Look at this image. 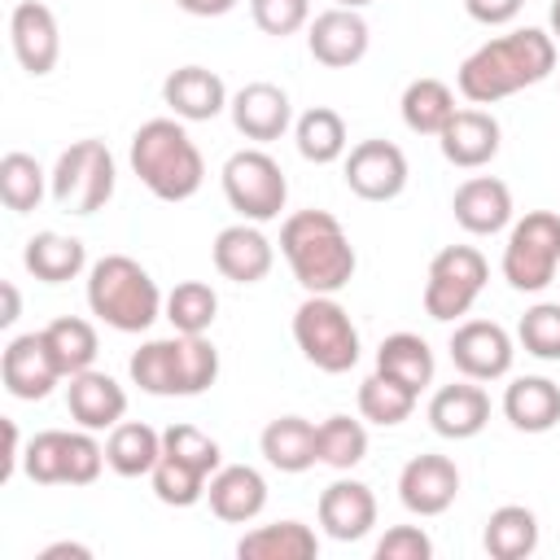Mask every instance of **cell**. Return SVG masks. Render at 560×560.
Here are the masks:
<instances>
[{
  "mask_svg": "<svg viewBox=\"0 0 560 560\" xmlns=\"http://www.w3.org/2000/svg\"><path fill=\"white\" fill-rule=\"evenodd\" d=\"M315 512H319V525H324L328 538L359 542L376 525V494H372V486H363L354 477H337L332 486H324Z\"/></svg>",
  "mask_w": 560,
  "mask_h": 560,
  "instance_id": "cell-20",
  "label": "cell"
},
{
  "mask_svg": "<svg viewBox=\"0 0 560 560\" xmlns=\"http://www.w3.org/2000/svg\"><path fill=\"white\" fill-rule=\"evenodd\" d=\"M149 481H153L158 503H166V508H192V503L206 499V486H210L206 472H197V468H188V464H179V459H171V455H162V459L153 464Z\"/></svg>",
  "mask_w": 560,
  "mask_h": 560,
  "instance_id": "cell-41",
  "label": "cell"
},
{
  "mask_svg": "<svg viewBox=\"0 0 560 560\" xmlns=\"http://www.w3.org/2000/svg\"><path fill=\"white\" fill-rule=\"evenodd\" d=\"M332 4H341V9H368V4H376V0H332Z\"/></svg>",
  "mask_w": 560,
  "mask_h": 560,
  "instance_id": "cell-53",
  "label": "cell"
},
{
  "mask_svg": "<svg viewBox=\"0 0 560 560\" xmlns=\"http://www.w3.org/2000/svg\"><path fill=\"white\" fill-rule=\"evenodd\" d=\"M162 315L171 319L175 332H210V324H214V315H219V293H214L206 280H179V284L166 293Z\"/></svg>",
  "mask_w": 560,
  "mask_h": 560,
  "instance_id": "cell-39",
  "label": "cell"
},
{
  "mask_svg": "<svg viewBox=\"0 0 560 560\" xmlns=\"http://www.w3.org/2000/svg\"><path fill=\"white\" fill-rule=\"evenodd\" d=\"M376 372H385V376H394V381H402L407 389L420 394V389L433 385L438 363H433V350L420 332H389L376 346Z\"/></svg>",
  "mask_w": 560,
  "mask_h": 560,
  "instance_id": "cell-31",
  "label": "cell"
},
{
  "mask_svg": "<svg viewBox=\"0 0 560 560\" xmlns=\"http://www.w3.org/2000/svg\"><path fill=\"white\" fill-rule=\"evenodd\" d=\"M44 192H48V171H44L31 153L13 149V153L0 158V201H4L13 214L39 210Z\"/></svg>",
  "mask_w": 560,
  "mask_h": 560,
  "instance_id": "cell-35",
  "label": "cell"
},
{
  "mask_svg": "<svg viewBox=\"0 0 560 560\" xmlns=\"http://www.w3.org/2000/svg\"><path fill=\"white\" fill-rule=\"evenodd\" d=\"M22 262L35 280L44 284H66L74 276H83L88 267V249L79 236H66V232H35L22 249Z\"/></svg>",
  "mask_w": 560,
  "mask_h": 560,
  "instance_id": "cell-29",
  "label": "cell"
},
{
  "mask_svg": "<svg viewBox=\"0 0 560 560\" xmlns=\"http://www.w3.org/2000/svg\"><path fill=\"white\" fill-rule=\"evenodd\" d=\"M131 171L158 201H188L206 184V158L188 127L171 118H149L131 136Z\"/></svg>",
  "mask_w": 560,
  "mask_h": 560,
  "instance_id": "cell-3",
  "label": "cell"
},
{
  "mask_svg": "<svg viewBox=\"0 0 560 560\" xmlns=\"http://www.w3.org/2000/svg\"><path fill=\"white\" fill-rule=\"evenodd\" d=\"M236 556L241 560H315L319 538L302 521H271V525H258V529L241 534Z\"/></svg>",
  "mask_w": 560,
  "mask_h": 560,
  "instance_id": "cell-28",
  "label": "cell"
},
{
  "mask_svg": "<svg viewBox=\"0 0 560 560\" xmlns=\"http://www.w3.org/2000/svg\"><path fill=\"white\" fill-rule=\"evenodd\" d=\"M490 424V394L481 389V381H451L442 389H433L429 398V429L438 438L451 442H468Z\"/></svg>",
  "mask_w": 560,
  "mask_h": 560,
  "instance_id": "cell-19",
  "label": "cell"
},
{
  "mask_svg": "<svg viewBox=\"0 0 560 560\" xmlns=\"http://www.w3.org/2000/svg\"><path fill=\"white\" fill-rule=\"evenodd\" d=\"M376 560H433V538L420 525H394L376 542Z\"/></svg>",
  "mask_w": 560,
  "mask_h": 560,
  "instance_id": "cell-46",
  "label": "cell"
},
{
  "mask_svg": "<svg viewBox=\"0 0 560 560\" xmlns=\"http://www.w3.org/2000/svg\"><path fill=\"white\" fill-rule=\"evenodd\" d=\"M162 455H171V459H179V464H188V468H197L206 477H214L223 468L219 442L210 433H201L197 424H171V429H162Z\"/></svg>",
  "mask_w": 560,
  "mask_h": 560,
  "instance_id": "cell-42",
  "label": "cell"
},
{
  "mask_svg": "<svg viewBox=\"0 0 560 560\" xmlns=\"http://www.w3.org/2000/svg\"><path fill=\"white\" fill-rule=\"evenodd\" d=\"M114 184H118V166H114V153L105 149V140H74L70 149L57 153V162L48 171V197L66 214L105 210V201L114 197Z\"/></svg>",
  "mask_w": 560,
  "mask_h": 560,
  "instance_id": "cell-6",
  "label": "cell"
},
{
  "mask_svg": "<svg viewBox=\"0 0 560 560\" xmlns=\"http://www.w3.org/2000/svg\"><path fill=\"white\" fill-rule=\"evenodd\" d=\"M127 372H131V385H140L144 394H153V398H175V341H171V337L144 341V346L127 359Z\"/></svg>",
  "mask_w": 560,
  "mask_h": 560,
  "instance_id": "cell-40",
  "label": "cell"
},
{
  "mask_svg": "<svg viewBox=\"0 0 560 560\" xmlns=\"http://www.w3.org/2000/svg\"><path fill=\"white\" fill-rule=\"evenodd\" d=\"M398 109H402L407 131H416V136H438V131L451 122V114H455L459 105H455L451 83H442V79H429V74H424V79H411V83L402 88Z\"/></svg>",
  "mask_w": 560,
  "mask_h": 560,
  "instance_id": "cell-33",
  "label": "cell"
},
{
  "mask_svg": "<svg viewBox=\"0 0 560 560\" xmlns=\"http://www.w3.org/2000/svg\"><path fill=\"white\" fill-rule=\"evenodd\" d=\"M416 389H407L402 381L385 376V372H372L363 385H359V416L368 424H381V429H394L402 420H411L416 411Z\"/></svg>",
  "mask_w": 560,
  "mask_h": 560,
  "instance_id": "cell-37",
  "label": "cell"
},
{
  "mask_svg": "<svg viewBox=\"0 0 560 560\" xmlns=\"http://www.w3.org/2000/svg\"><path fill=\"white\" fill-rule=\"evenodd\" d=\"M228 88L214 70L206 66H179L162 79V105L179 118V122H210L228 109Z\"/></svg>",
  "mask_w": 560,
  "mask_h": 560,
  "instance_id": "cell-21",
  "label": "cell"
},
{
  "mask_svg": "<svg viewBox=\"0 0 560 560\" xmlns=\"http://www.w3.org/2000/svg\"><path fill=\"white\" fill-rule=\"evenodd\" d=\"M249 18L262 35L284 39L311 26V0H249Z\"/></svg>",
  "mask_w": 560,
  "mask_h": 560,
  "instance_id": "cell-45",
  "label": "cell"
},
{
  "mask_svg": "<svg viewBox=\"0 0 560 560\" xmlns=\"http://www.w3.org/2000/svg\"><path fill=\"white\" fill-rule=\"evenodd\" d=\"M481 547L490 560H525L538 551V516L525 503H503L486 516Z\"/></svg>",
  "mask_w": 560,
  "mask_h": 560,
  "instance_id": "cell-27",
  "label": "cell"
},
{
  "mask_svg": "<svg viewBox=\"0 0 560 560\" xmlns=\"http://www.w3.org/2000/svg\"><path fill=\"white\" fill-rule=\"evenodd\" d=\"M44 341H48V350H52V359H57V368H61L66 381H70L74 372H88V368L96 363V350H101L96 328H92L88 319H79V315L52 319V324L44 328Z\"/></svg>",
  "mask_w": 560,
  "mask_h": 560,
  "instance_id": "cell-36",
  "label": "cell"
},
{
  "mask_svg": "<svg viewBox=\"0 0 560 560\" xmlns=\"http://www.w3.org/2000/svg\"><path fill=\"white\" fill-rule=\"evenodd\" d=\"M451 363L459 376L468 381H499L512 372V359H516V341L503 324L494 319H464L455 324L451 332Z\"/></svg>",
  "mask_w": 560,
  "mask_h": 560,
  "instance_id": "cell-10",
  "label": "cell"
},
{
  "mask_svg": "<svg viewBox=\"0 0 560 560\" xmlns=\"http://www.w3.org/2000/svg\"><path fill=\"white\" fill-rule=\"evenodd\" d=\"M490 280V262L472 245H446L433 254L429 276H424V315L438 324H455L459 315L472 311Z\"/></svg>",
  "mask_w": 560,
  "mask_h": 560,
  "instance_id": "cell-8",
  "label": "cell"
},
{
  "mask_svg": "<svg viewBox=\"0 0 560 560\" xmlns=\"http://www.w3.org/2000/svg\"><path fill=\"white\" fill-rule=\"evenodd\" d=\"M525 0H464L468 18L481 22V26H508L516 13H521Z\"/></svg>",
  "mask_w": 560,
  "mask_h": 560,
  "instance_id": "cell-47",
  "label": "cell"
},
{
  "mask_svg": "<svg viewBox=\"0 0 560 560\" xmlns=\"http://www.w3.org/2000/svg\"><path fill=\"white\" fill-rule=\"evenodd\" d=\"M66 442H70V429H44L26 442L22 468L35 486H66Z\"/></svg>",
  "mask_w": 560,
  "mask_h": 560,
  "instance_id": "cell-44",
  "label": "cell"
},
{
  "mask_svg": "<svg viewBox=\"0 0 560 560\" xmlns=\"http://www.w3.org/2000/svg\"><path fill=\"white\" fill-rule=\"evenodd\" d=\"M175 398H197L219 381V350L206 332H175Z\"/></svg>",
  "mask_w": 560,
  "mask_h": 560,
  "instance_id": "cell-34",
  "label": "cell"
},
{
  "mask_svg": "<svg viewBox=\"0 0 560 560\" xmlns=\"http://www.w3.org/2000/svg\"><path fill=\"white\" fill-rule=\"evenodd\" d=\"M228 114H232V127L245 136V140H280L293 122V105H289V92L280 83H267V79H254L245 83L241 92H232L228 101Z\"/></svg>",
  "mask_w": 560,
  "mask_h": 560,
  "instance_id": "cell-16",
  "label": "cell"
},
{
  "mask_svg": "<svg viewBox=\"0 0 560 560\" xmlns=\"http://www.w3.org/2000/svg\"><path fill=\"white\" fill-rule=\"evenodd\" d=\"M368 44H372V31H368V22H363L359 9L332 4V9L315 13L311 26H306V48H311V57H315L319 66H328V70H350V66H359V61L368 57Z\"/></svg>",
  "mask_w": 560,
  "mask_h": 560,
  "instance_id": "cell-12",
  "label": "cell"
},
{
  "mask_svg": "<svg viewBox=\"0 0 560 560\" xmlns=\"http://www.w3.org/2000/svg\"><path fill=\"white\" fill-rule=\"evenodd\" d=\"M92 560V547H83V542H48L44 551H39V560Z\"/></svg>",
  "mask_w": 560,
  "mask_h": 560,
  "instance_id": "cell-50",
  "label": "cell"
},
{
  "mask_svg": "<svg viewBox=\"0 0 560 560\" xmlns=\"http://www.w3.org/2000/svg\"><path fill=\"white\" fill-rule=\"evenodd\" d=\"M293 341L306 363H315L328 376H341L359 363V328L350 311L337 302V293H306V302L293 311Z\"/></svg>",
  "mask_w": 560,
  "mask_h": 560,
  "instance_id": "cell-5",
  "label": "cell"
},
{
  "mask_svg": "<svg viewBox=\"0 0 560 560\" xmlns=\"http://www.w3.org/2000/svg\"><path fill=\"white\" fill-rule=\"evenodd\" d=\"M438 144H442V158L459 171H481L499 158V144H503V127L490 109H455L451 122L438 131Z\"/></svg>",
  "mask_w": 560,
  "mask_h": 560,
  "instance_id": "cell-17",
  "label": "cell"
},
{
  "mask_svg": "<svg viewBox=\"0 0 560 560\" xmlns=\"http://www.w3.org/2000/svg\"><path fill=\"white\" fill-rule=\"evenodd\" d=\"M105 459L118 477H149L162 459V433L144 420H118L105 438Z\"/></svg>",
  "mask_w": 560,
  "mask_h": 560,
  "instance_id": "cell-30",
  "label": "cell"
},
{
  "mask_svg": "<svg viewBox=\"0 0 560 560\" xmlns=\"http://www.w3.org/2000/svg\"><path fill=\"white\" fill-rule=\"evenodd\" d=\"M0 381L22 402H39V398L52 394L57 381H66L61 368H57V359H52V350H48V341H44V328L39 332H22V337H13L4 346V354H0Z\"/></svg>",
  "mask_w": 560,
  "mask_h": 560,
  "instance_id": "cell-13",
  "label": "cell"
},
{
  "mask_svg": "<svg viewBox=\"0 0 560 560\" xmlns=\"http://www.w3.org/2000/svg\"><path fill=\"white\" fill-rule=\"evenodd\" d=\"M293 144H298V153H302L306 162L328 166V162H337V158L350 153L346 118H341L337 109H328V105H311V109L298 114V122H293Z\"/></svg>",
  "mask_w": 560,
  "mask_h": 560,
  "instance_id": "cell-32",
  "label": "cell"
},
{
  "mask_svg": "<svg viewBox=\"0 0 560 560\" xmlns=\"http://www.w3.org/2000/svg\"><path fill=\"white\" fill-rule=\"evenodd\" d=\"M184 13H192V18H223V13H232L236 9V0H175Z\"/></svg>",
  "mask_w": 560,
  "mask_h": 560,
  "instance_id": "cell-49",
  "label": "cell"
},
{
  "mask_svg": "<svg viewBox=\"0 0 560 560\" xmlns=\"http://www.w3.org/2000/svg\"><path fill=\"white\" fill-rule=\"evenodd\" d=\"M162 289L131 254H105L88 267V311L114 332H149L162 319Z\"/></svg>",
  "mask_w": 560,
  "mask_h": 560,
  "instance_id": "cell-4",
  "label": "cell"
},
{
  "mask_svg": "<svg viewBox=\"0 0 560 560\" xmlns=\"http://www.w3.org/2000/svg\"><path fill=\"white\" fill-rule=\"evenodd\" d=\"M503 416L521 433H547L560 424V385L551 376H512L503 389Z\"/></svg>",
  "mask_w": 560,
  "mask_h": 560,
  "instance_id": "cell-25",
  "label": "cell"
},
{
  "mask_svg": "<svg viewBox=\"0 0 560 560\" xmlns=\"http://www.w3.org/2000/svg\"><path fill=\"white\" fill-rule=\"evenodd\" d=\"M210 512L228 525H249L267 508V477L249 464H223L206 486Z\"/></svg>",
  "mask_w": 560,
  "mask_h": 560,
  "instance_id": "cell-24",
  "label": "cell"
},
{
  "mask_svg": "<svg viewBox=\"0 0 560 560\" xmlns=\"http://www.w3.org/2000/svg\"><path fill=\"white\" fill-rule=\"evenodd\" d=\"M66 407H70V420L79 429H92V433H105L114 429L122 416H127V389L109 376V372H74L70 385H66Z\"/></svg>",
  "mask_w": 560,
  "mask_h": 560,
  "instance_id": "cell-22",
  "label": "cell"
},
{
  "mask_svg": "<svg viewBox=\"0 0 560 560\" xmlns=\"http://www.w3.org/2000/svg\"><path fill=\"white\" fill-rule=\"evenodd\" d=\"M459 494V468L451 455H411L398 472V499L411 516H442Z\"/></svg>",
  "mask_w": 560,
  "mask_h": 560,
  "instance_id": "cell-14",
  "label": "cell"
},
{
  "mask_svg": "<svg viewBox=\"0 0 560 560\" xmlns=\"http://www.w3.org/2000/svg\"><path fill=\"white\" fill-rule=\"evenodd\" d=\"M451 214L464 232L472 236H494L512 223V188L494 175H472L455 188L451 197Z\"/></svg>",
  "mask_w": 560,
  "mask_h": 560,
  "instance_id": "cell-23",
  "label": "cell"
},
{
  "mask_svg": "<svg viewBox=\"0 0 560 560\" xmlns=\"http://www.w3.org/2000/svg\"><path fill=\"white\" fill-rule=\"evenodd\" d=\"M516 341L525 346V354L560 363V302H534L516 324Z\"/></svg>",
  "mask_w": 560,
  "mask_h": 560,
  "instance_id": "cell-43",
  "label": "cell"
},
{
  "mask_svg": "<svg viewBox=\"0 0 560 560\" xmlns=\"http://www.w3.org/2000/svg\"><path fill=\"white\" fill-rule=\"evenodd\" d=\"M499 267L516 293H542L560 276V214L529 210L525 219H516Z\"/></svg>",
  "mask_w": 560,
  "mask_h": 560,
  "instance_id": "cell-7",
  "label": "cell"
},
{
  "mask_svg": "<svg viewBox=\"0 0 560 560\" xmlns=\"http://www.w3.org/2000/svg\"><path fill=\"white\" fill-rule=\"evenodd\" d=\"M223 197L245 223H271L280 219L289 201V179L280 162L267 149H241L223 162Z\"/></svg>",
  "mask_w": 560,
  "mask_h": 560,
  "instance_id": "cell-9",
  "label": "cell"
},
{
  "mask_svg": "<svg viewBox=\"0 0 560 560\" xmlns=\"http://www.w3.org/2000/svg\"><path fill=\"white\" fill-rule=\"evenodd\" d=\"M315 451H319V464L337 468V472H350L368 459V429L363 420H350V416H328L315 424Z\"/></svg>",
  "mask_w": 560,
  "mask_h": 560,
  "instance_id": "cell-38",
  "label": "cell"
},
{
  "mask_svg": "<svg viewBox=\"0 0 560 560\" xmlns=\"http://www.w3.org/2000/svg\"><path fill=\"white\" fill-rule=\"evenodd\" d=\"M556 70V39L542 26H516L508 35L486 39L459 61L455 88L472 105H494L521 88L542 83Z\"/></svg>",
  "mask_w": 560,
  "mask_h": 560,
  "instance_id": "cell-1",
  "label": "cell"
},
{
  "mask_svg": "<svg viewBox=\"0 0 560 560\" xmlns=\"http://www.w3.org/2000/svg\"><path fill=\"white\" fill-rule=\"evenodd\" d=\"M210 258H214V271L223 280H232V284H258V280H267V271L276 262V249H271V241L262 236L258 223H245L241 219V223H228L214 236Z\"/></svg>",
  "mask_w": 560,
  "mask_h": 560,
  "instance_id": "cell-18",
  "label": "cell"
},
{
  "mask_svg": "<svg viewBox=\"0 0 560 560\" xmlns=\"http://www.w3.org/2000/svg\"><path fill=\"white\" fill-rule=\"evenodd\" d=\"M280 254L306 293H341L359 267L346 228L328 210H293L280 223Z\"/></svg>",
  "mask_w": 560,
  "mask_h": 560,
  "instance_id": "cell-2",
  "label": "cell"
},
{
  "mask_svg": "<svg viewBox=\"0 0 560 560\" xmlns=\"http://www.w3.org/2000/svg\"><path fill=\"white\" fill-rule=\"evenodd\" d=\"M22 438H18V424L13 420H4V468H0V481H13V472H18V464H22Z\"/></svg>",
  "mask_w": 560,
  "mask_h": 560,
  "instance_id": "cell-48",
  "label": "cell"
},
{
  "mask_svg": "<svg viewBox=\"0 0 560 560\" xmlns=\"http://www.w3.org/2000/svg\"><path fill=\"white\" fill-rule=\"evenodd\" d=\"M346 188L363 201H394L407 188V153L394 140H359L346 153Z\"/></svg>",
  "mask_w": 560,
  "mask_h": 560,
  "instance_id": "cell-11",
  "label": "cell"
},
{
  "mask_svg": "<svg viewBox=\"0 0 560 560\" xmlns=\"http://www.w3.org/2000/svg\"><path fill=\"white\" fill-rule=\"evenodd\" d=\"M551 39L560 44V0H551Z\"/></svg>",
  "mask_w": 560,
  "mask_h": 560,
  "instance_id": "cell-52",
  "label": "cell"
},
{
  "mask_svg": "<svg viewBox=\"0 0 560 560\" xmlns=\"http://www.w3.org/2000/svg\"><path fill=\"white\" fill-rule=\"evenodd\" d=\"M258 451L271 468L280 472H306L319 464V451H315V424L306 416H276L262 438H258Z\"/></svg>",
  "mask_w": 560,
  "mask_h": 560,
  "instance_id": "cell-26",
  "label": "cell"
},
{
  "mask_svg": "<svg viewBox=\"0 0 560 560\" xmlns=\"http://www.w3.org/2000/svg\"><path fill=\"white\" fill-rule=\"evenodd\" d=\"M0 293H4V315H0V324H4V328H9V324H13V319H18V289H13V284H4V289H0Z\"/></svg>",
  "mask_w": 560,
  "mask_h": 560,
  "instance_id": "cell-51",
  "label": "cell"
},
{
  "mask_svg": "<svg viewBox=\"0 0 560 560\" xmlns=\"http://www.w3.org/2000/svg\"><path fill=\"white\" fill-rule=\"evenodd\" d=\"M9 44L13 57L26 74L44 79L57 57H61V31H57V13L44 0H18L9 13Z\"/></svg>",
  "mask_w": 560,
  "mask_h": 560,
  "instance_id": "cell-15",
  "label": "cell"
}]
</instances>
